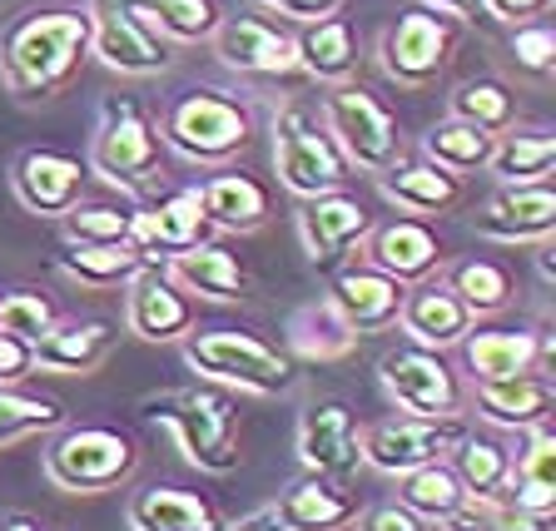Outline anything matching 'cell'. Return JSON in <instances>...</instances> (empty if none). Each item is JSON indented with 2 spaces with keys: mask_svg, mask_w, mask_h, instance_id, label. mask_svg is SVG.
<instances>
[{
  "mask_svg": "<svg viewBox=\"0 0 556 531\" xmlns=\"http://www.w3.org/2000/svg\"><path fill=\"white\" fill-rule=\"evenodd\" d=\"M90 55L85 11H30L0 40V80L21 100H50L80 75Z\"/></svg>",
  "mask_w": 556,
  "mask_h": 531,
  "instance_id": "obj_1",
  "label": "cell"
},
{
  "mask_svg": "<svg viewBox=\"0 0 556 531\" xmlns=\"http://www.w3.org/2000/svg\"><path fill=\"white\" fill-rule=\"evenodd\" d=\"M144 413L169 422L194 467H204V472H233L239 467V438H233L239 407L224 388H208V382L169 388V393L144 397Z\"/></svg>",
  "mask_w": 556,
  "mask_h": 531,
  "instance_id": "obj_2",
  "label": "cell"
},
{
  "mask_svg": "<svg viewBox=\"0 0 556 531\" xmlns=\"http://www.w3.org/2000/svg\"><path fill=\"white\" fill-rule=\"evenodd\" d=\"M185 363L194 372H204L208 382L224 388H243V393L274 397L289 393L299 382V368L283 347L264 343L249 328H208V333H189L185 338Z\"/></svg>",
  "mask_w": 556,
  "mask_h": 531,
  "instance_id": "obj_3",
  "label": "cell"
},
{
  "mask_svg": "<svg viewBox=\"0 0 556 531\" xmlns=\"http://www.w3.org/2000/svg\"><path fill=\"white\" fill-rule=\"evenodd\" d=\"M139 467V442L125 428H104V422H80L65 428L46 447V472L55 486L80 492V497H100L115 492L135 477Z\"/></svg>",
  "mask_w": 556,
  "mask_h": 531,
  "instance_id": "obj_4",
  "label": "cell"
},
{
  "mask_svg": "<svg viewBox=\"0 0 556 531\" xmlns=\"http://www.w3.org/2000/svg\"><path fill=\"white\" fill-rule=\"evenodd\" d=\"M160 139L194 164H224L254 139V115L224 90H185L164 110Z\"/></svg>",
  "mask_w": 556,
  "mask_h": 531,
  "instance_id": "obj_5",
  "label": "cell"
},
{
  "mask_svg": "<svg viewBox=\"0 0 556 531\" xmlns=\"http://www.w3.org/2000/svg\"><path fill=\"white\" fill-rule=\"evenodd\" d=\"M274 169H278V185L289 189V194L318 199V194L343 189L353 164H348L343 150L333 144V135H328L318 110L289 104V110L274 115Z\"/></svg>",
  "mask_w": 556,
  "mask_h": 531,
  "instance_id": "obj_6",
  "label": "cell"
},
{
  "mask_svg": "<svg viewBox=\"0 0 556 531\" xmlns=\"http://www.w3.org/2000/svg\"><path fill=\"white\" fill-rule=\"evenodd\" d=\"M324 125L333 135V144L343 150L348 164H358L368 174L393 169L403 160V129H397V115L363 85H333L324 94Z\"/></svg>",
  "mask_w": 556,
  "mask_h": 531,
  "instance_id": "obj_7",
  "label": "cell"
},
{
  "mask_svg": "<svg viewBox=\"0 0 556 531\" xmlns=\"http://www.w3.org/2000/svg\"><path fill=\"white\" fill-rule=\"evenodd\" d=\"M164 160V139L154 129V119L139 110L135 100H110L100 115V129H94V144H90V164L94 174H104L110 185H144L160 174Z\"/></svg>",
  "mask_w": 556,
  "mask_h": 531,
  "instance_id": "obj_8",
  "label": "cell"
},
{
  "mask_svg": "<svg viewBox=\"0 0 556 531\" xmlns=\"http://www.w3.org/2000/svg\"><path fill=\"white\" fill-rule=\"evenodd\" d=\"M382 372V388L403 407L407 417H457L463 413V382L452 372V363L432 347H393V353H382L378 363Z\"/></svg>",
  "mask_w": 556,
  "mask_h": 531,
  "instance_id": "obj_9",
  "label": "cell"
},
{
  "mask_svg": "<svg viewBox=\"0 0 556 531\" xmlns=\"http://www.w3.org/2000/svg\"><path fill=\"white\" fill-rule=\"evenodd\" d=\"M463 432V417H388V422H372L368 432H358V447L368 467L388 477H407L417 467L442 463Z\"/></svg>",
  "mask_w": 556,
  "mask_h": 531,
  "instance_id": "obj_10",
  "label": "cell"
},
{
  "mask_svg": "<svg viewBox=\"0 0 556 531\" xmlns=\"http://www.w3.org/2000/svg\"><path fill=\"white\" fill-rule=\"evenodd\" d=\"M457 35H463L457 21L413 5V11H403L388 30H382L378 60L397 85H413L417 90V85H428V80L442 75V65H447L452 50H457Z\"/></svg>",
  "mask_w": 556,
  "mask_h": 531,
  "instance_id": "obj_11",
  "label": "cell"
},
{
  "mask_svg": "<svg viewBox=\"0 0 556 531\" xmlns=\"http://www.w3.org/2000/svg\"><path fill=\"white\" fill-rule=\"evenodd\" d=\"M90 15V50L119 75H164L174 65V46L154 25H144L129 5L119 0H94Z\"/></svg>",
  "mask_w": 556,
  "mask_h": 531,
  "instance_id": "obj_12",
  "label": "cell"
},
{
  "mask_svg": "<svg viewBox=\"0 0 556 531\" xmlns=\"http://www.w3.org/2000/svg\"><path fill=\"white\" fill-rule=\"evenodd\" d=\"M214 50L229 69L254 75V80H278V75L299 69L293 35L278 30V21H268V15H224L214 30Z\"/></svg>",
  "mask_w": 556,
  "mask_h": 531,
  "instance_id": "obj_13",
  "label": "cell"
},
{
  "mask_svg": "<svg viewBox=\"0 0 556 531\" xmlns=\"http://www.w3.org/2000/svg\"><path fill=\"white\" fill-rule=\"evenodd\" d=\"M208 239V219L199 208V189H174L160 204L135 208V229H129V243L139 249V258L150 268L169 264L174 254H185L194 243Z\"/></svg>",
  "mask_w": 556,
  "mask_h": 531,
  "instance_id": "obj_14",
  "label": "cell"
},
{
  "mask_svg": "<svg viewBox=\"0 0 556 531\" xmlns=\"http://www.w3.org/2000/svg\"><path fill=\"white\" fill-rule=\"evenodd\" d=\"M299 463L313 477H328V482H348V477L363 467V447H358V422L348 413V403L328 397V403H313L299 422Z\"/></svg>",
  "mask_w": 556,
  "mask_h": 531,
  "instance_id": "obj_15",
  "label": "cell"
},
{
  "mask_svg": "<svg viewBox=\"0 0 556 531\" xmlns=\"http://www.w3.org/2000/svg\"><path fill=\"white\" fill-rule=\"evenodd\" d=\"M372 229V214L358 194L348 189H333V194H318V199H303V214H299V233H303V249H308L313 268H338L348 258V249L358 239H368Z\"/></svg>",
  "mask_w": 556,
  "mask_h": 531,
  "instance_id": "obj_16",
  "label": "cell"
},
{
  "mask_svg": "<svg viewBox=\"0 0 556 531\" xmlns=\"http://www.w3.org/2000/svg\"><path fill=\"white\" fill-rule=\"evenodd\" d=\"M125 324L144 343H174L194 333V299L169 283L164 268H139L125 283Z\"/></svg>",
  "mask_w": 556,
  "mask_h": 531,
  "instance_id": "obj_17",
  "label": "cell"
},
{
  "mask_svg": "<svg viewBox=\"0 0 556 531\" xmlns=\"http://www.w3.org/2000/svg\"><path fill=\"white\" fill-rule=\"evenodd\" d=\"M407 299V283L378 274L372 264H348L333 268V283H328V303L343 318L353 333H382V328L397 324Z\"/></svg>",
  "mask_w": 556,
  "mask_h": 531,
  "instance_id": "obj_18",
  "label": "cell"
},
{
  "mask_svg": "<svg viewBox=\"0 0 556 531\" xmlns=\"http://www.w3.org/2000/svg\"><path fill=\"white\" fill-rule=\"evenodd\" d=\"M15 199L40 219H65L85 194V164L65 150H25L15 160Z\"/></svg>",
  "mask_w": 556,
  "mask_h": 531,
  "instance_id": "obj_19",
  "label": "cell"
},
{
  "mask_svg": "<svg viewBox=\"0 0 556 531\" xmlns=\"http://www.w3.org/2000/svg\"><path fill=\"white\" fill-rule=\"evenodd\" d=\"M368 264L378 274L397 278V283H422L432 278L442 264H447V243L438 239L428 219H393L368 229Z\"/></svg>",
  "mask_w": 556,
  "mask_h": 531,
  "instance_id": "obj_20",
  "label": "cell"
},
{
  "mask_svg": "<svg viewBox=\"0 0 556 531\" xmlns=\"http://www.w3.org/2000/svg\"><path fill=\"white\" fill-rule=\"evenodd\" d=\"M477 233L497 243H546L556 233V189L546 185H507L482 204Z\"/></svg>",
  "mask_w": 556,
  "mask_h": 531,
  "instance_id": "obj_21",
  "label": "cell"
},
{
  "mask_svg": "<svg viewBox=\"0 0 556 531\" xmlns=\"http://www.w3.org/2000/svg\"><path fill=\"white\" fill-rule=\"evenodd\" d=\"M378 185L397 208H407V219H442L467 199L463 174L438 169L432 160H397L378 174Z\"/></svg>",
  "mask_w": 556,
  "mask_h": 531,
  "instance_id": "obj_22",
  "label": "cell"
},
{
  "mask_svg": "<svg viewBox=\"0 0 556 531\" xmlns=\"http://www.w3.org/2000/svg\"><path fill=\"white\" fill-rule=\"evenodd\" d=\"M463 358L472 382H502L521 372H542L546 343L532 328H477L463 338Z\"/></svg>",
  "mask_w": 556,
  "mask_h": 531,
  "instance_id": "obj_23",
  "label": "cell"
},
{
  "mask_svg": "<svg viewBox=\"0 0 556 531\" xmlns=\"http://www.w3.org/2000/svg\"><path fill=\"white\" fill-rule=\"evenodd\" d=\"M164 274H169V283L179 293H199V299H208V303H239L243 293H249V268L239 264V254H229V249L214 239L194 243L185 254H174L169 264H164Z\"/></svg>",
  "mask_w": 556,
  "mask_h": 531,
  "instance_id": "obj_24",
  "label": "cell"
},
{
  "mask_svg": "<svg viewBox=\"0 0 556 531\" xmlns=\"http://www.w3.org/2000/svg\"><path fill=\"white\" fill-rule=\"evenodd\" d=\"M274 521L278 531H343L358 521V497L348 492L343 482H328V477H308V482L289 486L283 497L274 502Z\"/></svg>",
  "mask_w": 556,
  "mask_h": 531,
  "instance_id": "obj_25",
  "label": "cell"
},
{
  "mask_svg": "<svg viewBox=\"0 0 556 531\" xmlns=\"http://www.w3.org/2000/svg\"><path fill=\"white\" fill-rule=\"evenodd\" d=\"M199 208H204L208 229H224V233H249L268 219L274 208V194L258 174L249 169H224L214 179L199 185Z\"/></svg>",
  "mask_w": 556,
  "mask_h": 531,
  "instance_id": "obj_26",
  "label": "cell"
},
{
  "mask_svg": "<svg viewBox=\"0 0 556 531\" xmlns=\"http://www.w3.org/2000/svg\"><path fill=\"white\" fill-rule=\"evenodd\" d=\"M477 407L492 428H511V432H532L546 428V417L556 407V388L546 372H521V378H502V382H477Z\"/></svg>",
  "mask_w": 556,
  "mask_h": 531,
  "instance_id": "obj_27",
  "label": "cell"
},
{
  "mask_svg": "<svg viewBox=\"0 0 556 531\" xmlns=\"http://www.w3.org/2000/svg\"><path fill=\"white\" fill-rule=\"evenodd\" d=\"M397 324H403V333L413 338L417 347L447 353V347H457L467 333H472L477 318H472V313H467L457 299H452L442 283H417V289H407Z\"/></svg>",
  "mask_w": 556,
  "mask_h": 531,
  "instance_id": "obj_28",
  "label": "cell"
},
{
  "mask_svg": "<svg viewBox=\"0 0 556 531\" xmlns=\"http://www.w3.org/2000/svg\"><path fill=\"white\" fill-rule=\"evenodd\" d=\"M115 324L104 318H60L40 343H35V368L50 372H94L110 353H115Z\"/></svg>",
  "mask_w": 556,
  "mask_h": 531,
  "instance_id": "obj_29",
  "label": "cell"
},
{
  "mask_svg": "<svg viewBox=\"0 0 556 531\" xmlns=\"http://www.w3.org/2000/svg\"><path fill=\"white\" fill-rule=\"evenodd\" d=\"M129 527L135 531H229L224 511L189 486H150L129 502Z\"/></svg>",
  "mask_w": 556,
  "mask_h": 531,
  "instance_id": "obj_30",
  "label": "cell"
},
{
  "mask_svg": "<svg viewBox=\"0 0 556 531\" xmlns=\"http://www.w3.org/2000/svg\"><path fill=\"white\" fill-rule=\"evenodd\" d=\"M293 55L299 69L324 85H348L358 75V30L348 15H328V21H313L293 35Z\"/></svg>",
  "mask_w": 556,
  "mask_h": 531,
  "instance_id": "obj_31",
  "label": "cell"
},
{
  "mask_svg": "<svg viewBox=\"0 0 556 531\" xmlns=\"http://www.w3.org/2000/svg\"><path fill=\"white\" fill-rule=\"evenodd\" d=\"M442 289L463 303L472 318H492V313L511 308V299H517V268H511L507 258L472 254V258H457V264L447 268Z\"/></svg>",
  "mask_w": 556,
  "mask_h": 531,
  "instance_id": "obj_32",
  "label": "cell"
},
{
  "mask_svg": "<svg viewBox=\"0 0 556 531\" xmlns=\"http://www.w3.org/2000/svg\"><path fill=\"white\" fill-rule=\"evenodd\" d=\"M502 502L521 511H556V432L552 428H532L527 452H517L507 467V486H502Z\"/></svg>",
  "mask_w": 556,
  "mask_h": 531,
  "instance_id": "obj_33",
  "label": "cell"
},
{
  "mask_svg": "<svg viewBox=\"0 0 556 531\" xmlns=\"http://www.w3.org/2000/svg\"><path fill=\"white\" fill-rule=\"evenodd\" d=\"M139 15L144 25H154V35H164L169 46H189V40H214L224 11L219 0H119Z\"/></svg>",
  "mask_w": 556,
  "mask_h": 531,
  "instance_id": "obj_34",
  "label": "cell"
},
{
  "mask_svg": "<svg viewBox=\"0 0 556 531\" xmlns=\"http://www.w3.org/2000/svg\"><path fill=\"white\" fill-rule=\"evenodd\" d=\"M397 507H407L417 521H452L457 511L467 507V492H463V482L452 477V467L447 463H428V467H417V472H407V477H397Z\"/></svg>",
  "mask_w": 556,
  "mask_h": 531,
  "instance_id": "obj_35",
  "label": "cell"
},
{
  "mask_svg": "<svg viewBox=\"0 0 556 531\" xmlns=\"http://www.w3.org/2000/svg\"><path fill=\"white\" fill-rule=\"evenodd\" d=\"M447 467H452V477L463 482L467 497H502V486H507V467H511V452L502 447L497 438H477V432H463V438L447 447Z\"/></svg>",
  "mask_w": 556,
  "mask_h": 531,
  "instance_id": "obj_36",
  "label": "cell"
},
{
  "mask_svg": "<svg viewBox=\"0 0 556 531\" xmlns=\"http://www.w3.org/2000/svg\"><path fill=\"white\" fill-rule=\"evenodd\" d=\"M358 343V333L343 324L333 313V303H303L299 313L289 318V347L299 358L308 363H333V358H348Z\"/></svg>",
  "mask_w": 556,
  "mask_h": 531,
  "instance_id": "obj_37",
  "label": "cell"
},
{
  "mask_svg": "<svg viewBox=\"0 0 556 531\" xmlns=\"http://www.w3.org/2000/svg\"><path fill=\"white\" fill-rule=\"evenodd\" d=\"M60 268L85 289H125L150 264L139 258L135 243H70V254H60Z\"/></svg>",
  "mask_w": 556,
  "mask_h": 531,
  "instance_id": "obj_38",
  "label": "cell"
},
{
  "mask_svg": "<svg viewBox=\"0 0 556 531\" xmlns=\"http://www.w3.org/2000/svg\"><path fill=\"white\" fill-rule=\"evenodd\" d=\"M552 164H556V135L546 129H527V135H502L486 169L507 185H546L552 179Z\"/></svg>",
  "mask_w": 556,
  "mask_h": 531,
  "instance_id": "obj_39",
  "label": "cell"
},
{
  "mask_svg": "<svg viewBox=\"0 0 556 531\" xmlns=\"http://www.w3.org/2000/svg\"><path fill=\"white\" fill-rule=\"evenodd\" d=\"M492 150H497V135H486V129H477V125H463V119H442V125H432L428 139H422V160H432L447 174L486 169Z\"/></svg>",
  "mask_w": 556,
  "mask_h": 531,
  "instance_id": "obj_40",
  "label": "cell"
},
{
  "mask_svg": "<svg viewBox=\"0 0 556 531\" xmlns=\"http://www.w3.org/2000/svg\"><path fill=\"white\" fill-rule=\"evenodd\" d=\"M452 119L477 125V129L502 139V135H511V125H517V94H511L502 80H463L452 90Z\"/></svg>",
  "mask_w": 556,
  "mask_h": 531,
  "instance_id": "obj_41",
  "label": "cell"
},
{
  "mask_svg": "<svg viewBox=\"0 0 556 531\" xmlns=\"http://www.w3.org/2000/svg\"><path fill=\"white\" fill-rule=\"evenodd\" d=\"M65 422V407L55 397L40 393H21V388H0V447L25 442L35 432H50Z\"/></svg>",
  "mask_w": 556,
  "mask_h": 531,
  "instance_id": "obj_42",
  "label": "cell"
},
{
  "mask_svg": "<svg viewBox=\"0 0 556 531\" xmlns=\"http://www.w3.org/2000/svg\"><path fill=\"white\" fill-rule=\"evenodd\" d=\"M442 531H556V521L542 511H521L502 497H472L452 521H442Z\"/></svg>",
  "mask_w": 556,
  "mask_h": 531,
  "instance_id": "obj_43",
  "label": "cell"
},
{
  "mask_svg": "<svg viewBox=\"0 0 556 531\" xmlns=\"http://www.w3.org/2000/svg\"><path fill=\"white\" fill-rule=\"evenodd\" d=\"M65 239L70 243H129L135 229V208L129 204H75L65 214Z\"/></svg>",
  "mask_w": 556,
  "mask_h": 531,
  "instance_id": "obj_44",
  "label": "cell"
},
{
  "mask_svg": "<svg viewBox=\"0 0 556 531\" xmlns=\"http://www.w3.org/2000/svg\"><path fill=\"white\" fill-rule=\"evenodd\" d=\"M55 324H60V308L46 299V293L15 289V293H5V299H0V333L21 338V343L35 347Z\"/></svg>",
  "mask_w": 556,
  "mask_h": 531,
  "instance_id": "obj_45",
  "label": "cell"
},
{
  "mask_svg": "<svg viewBox=\"0 0 556 531\" xmlns=\"http://www.w3.org/2000/svg\"><path fill=\"white\" fill-rule=\"evenodd\" d=\"M511 60L532 75H552L556 69V30L546 21H532V25H517L511 30Z\"/></svg>",
  "mask_w": 556,
  "mask_h": 531,
  "instance_id": "obj_46",
  "label": "cell"
},
{
  "mask_svg": "<svg viewBox=\"0 0 556 531\" xmlns=\"http://www.w3.org/2000/svg\"><path fill=\"white\" fill-rule=\"evenodd\" d=\"M30 372H35V347L11 333H0V388H21Z\"/></svg>",
  "mask_w": 556,
  "mask_h": 531,
  "instance_id": "obj_47",
  "label": "cell"
},
{
  "mask_svg": "<svg viewBox=\"0 0 556 531\" xmlns=\"http://www.w3.org/2000/svg\"><path fill=\"white\" fill-rule=\"evenodd\" d=\"M358 531H428V521H417L397 502H378V507L358 511Z\"/></svg>",
  "mask_w": 556,
  "mask_h": 531,
  "instance_id": "obj_48",
  "label": "cell"
},
{
  "mask_svg": "<svg viewBox=\"0 0 556 531\" xmlns=\"http://www.w3.org/2000/svg\"><path fill=\"white\" fill-rule=\"evenodd\" d=\"M492 21H502V25H532V21H542L546 11H552V0H477Z\"/></svg>",
  "mask_w": 556,
  "mask_h": 531,
  "instance_id": "obj_49",
  "label": "cell"
},
{
  "mask_svg": "<svg viewBox=\"0 0 556 531\" xmlns=\"http://www.w3.org/2000/svg\"><path fill=\"white\" fill-rule=\"evenodd\" d=\"M254 5H264V11H278V15H289V21H299V25L328 21V15L343 11V0H254Z\"/></svg>",
  "mask_w": 556,
  "mask_h": 531,
  "instance_id": "obj_50",
  "label": "cell"
},
{
  "mask_svg": "<svg viewBox=\"0 0 556 531\" xmlns=\"http://www.w3.org/2000/svg\"><path fill=\"white\" fill-rule=\"evenodd\" d=\"M422 11H432V15H447V21H472L482 5L477 0H417Z\"/></svg>",
  "mask_w": 556,
  "mask_h": 531,
  "instance_id": "obj_51",
  "label": "cell"
},
{
  "mask_svg": "<svg viewBox=\"0 0 556 531\" xmlns=\"http://www.w3.org/2000/svg\"><path fill=\"white\" fill-rule=\"evenodd\" d=\"M0 531H50L40 517H25V511H11V517H0Z\"/></svg>",
  "mask_w": 556,
  "mask_h": 531,
  "instance_id": "obj_52",
  "label": "cell"
},
{
  "mask_svg": "<svg viewBox=\"0 0 556 531\" xmlns=\"http://www.w3.org/2000/svg\"><path fill=\"white\" fill-rule=\"evenodd\" d=\"M229 531H278V521H274V511H254V517H243L239 527H229Z\"/></svg>",
  "mask_w": 556,
  "mask_h": 531,
  "instance_id": "obj_53",
  "label": "cell"
}]
</instances>
